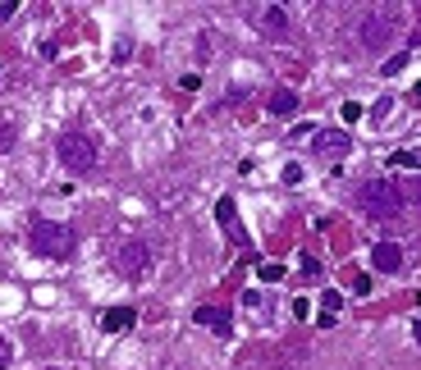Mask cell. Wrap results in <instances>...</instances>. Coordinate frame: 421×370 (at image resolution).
Instances as JSON below:
<instances>
[{
	"mask_svg": "<svg viewBox=\"0 0 421 370\" xmlns=\"http://www.w3.org/2000/svg\"><path fill=\"white\" fill-rule=\"evenodd\" d=\"M28 247L46 261H60L74 251V229L69 224H55V220H33L28 224Z\"/></svg>",
	"mask_w": 421,
	"mask_h": 370,
	"instance_id": "cell-1",
	"label": "cell"
},
{
	"mask_svg": "<svg viewBox=\"0 0 421 370\" xmlns=\"http://www.w3.org/2000/svg\"><path fill=\"white\" fill-rule=\"evenodd\" d=\"M357 210L371 220H394L398 210H403V192L394 188L389 179H371L357 188Z\"/></svg>",
	"mask_w": 421,
	"mask_h": 370,
	"instance_id": "cell-2",
	"label": "cell"
},
{
	"mask_svg": "<svg viewBox=\"0 0 421 370\" xmlns=\"http://www.w3.org/2000/svg\"><path fill=\"white\" fill-rule=\"evenodd\" d=\"M55 151H60V165H64L69 174H87V169H96V142L87 138V133H60Z\"/></svg>",
	"mask_w": 421,
	"mask_h": 370,
	"instance_id": "cell-3",
	"label": "cell"
},
{
	"mask_svg": "<svg viewBox=\"0 0 421 370\" xmlns=\"http://www.w3.org/2000/svg\"><path fill=\"white\" fill-rule=\"evenodd\" d=\"M394 28H398V18H394V9H371L367 18H362V28H357V37H362V46L367 51H380V46H389V37H394Z\"/></svg>",
	"mask_w": 421,
	"mask_h": 370,
	"instance_id": "cell-4",
	"label": "cell"
},
{
	"mask_svg": "<svg viewBox=\"0 0 421 370\" xmlns=\"http://www.w3.org/2000/svg\"><path fill=\"white\" fill-rule=\"evenodd\" d=\"M115 270H120L124 279H142L146 270H151V251H146V242H124L120 256H115Z\"/></svg>",
	"mask_w": 421,
	"mask_h": 370,
	"instance_id": "cell-5",
	"label": "cell"
},
{
	"mask_svg": "<svg viewBox=\"0 0 421 370\" xmlns=\"http://www.w3.org/2000/svg\"><path fill=\"white\" fill-rule=\"evenodd\" d=\"M192 320H197L202 329H215L220 338L233 334V311L229 306H197V311H192Z\"/></svg>",
	"mask_w": 421,
	"mask_h": 370,
	"instance_id": "cell-6",
	"label": "cell"
},
{
	"mask_svg": "<svg viewBox=\"0 0 421 370\" xmlns=\"http://www.w3.org/2000/svg\"><path fill=\"white\" fill-rule=\"evenodd\" d=\"M371 265H376L380 275L403 270V251H398V242H376V247H371Z\"/></svg>",
	"mask_w": 421,
	"mask_h": 370,
	"instance_id": "cell-7",
	"label": "cell"
},
{
	"mask_svg": "<svg viewBox=\"0 0 421 370\" xmlns=\"http://www.w3.org/2000/svg\"><path fill=\"white\" fill-rule=\"evenodd\" d=\"M311 147H316L321 155H344V151L352 147V138H348L344 129H321L316 138H311Z\"/></svg>",
	"mask_w": 421,
	"mask_h": 370,
	"instance_id": "cell-8",
	"label": "cell"
},
{
	"mask_svg": "<svg viewBox=\"0 0 421 370\" xmlns=\"http://www.w3.org/2000/svg\"><path fill=\"white\" fill-rule=\"evenodd\" d=\"M133 320H138V311H133V306H110L101 316V329H105V334H124Z\"/></svg>",
	"mask_w": 421,
	"mask_h": 370,
	"instance_id": "cell-9",
	"label": "cell"
},
{
	"mask_svg": "<svg viewBox=\"0 0 421 370\" xmlns=\"http://www.w3.org/2000/svg\"><path fill=\"white\" fill-rule=\"evenodd\" d=\"M293 110H298V96H293L289 87H279V92H270V114H275V119H289Z\"/></svg>",
	"mask_w": 421,
	"mask_h": 370,
	"instance_id": "cell-10",
	"label": "cell"
},
{
	"mask_svg": "<svg viewBox=\"0 0 421 370\" xmlns=\"http://www.w3.org/2000/svg\"><path fill=\"white\" fill-rule=\"evenodd\" d=\"M261 28H266L270 37H279L284 28H289V14H284L279 5H266V9H261Z\"/></svg>",
	"mask_w": 421,
	"mask_h": 370,
	"instance_id": "cell-11",
	"label": "cell"
},
{
	"mask_svg": "<svg viewBox=\"0 0 421 370\" xmlns=\"http://www.w3.org/2000/svg\"><path fill=\"white\" fill-rule=\"evenodd\" d=\"M233 215H238V206H233V197H220V201H215V220H220L224 229H233Z\"/></svg>",
	"mask_w": 421,
	"mask_h": 370,
	"instance_id": "cell-12",
	"label": "cell"
},
{
	"mask_svg": "<svg viewBox=\"0 0 421 370\" xmlns=\"http://www.w3.org/2000/svg\"><path fill=\"white\" fill-rule=\"evenodd\" d=\"M14 142H18V129L14 124H0V151H14Z\"/></svg>",
	"mask_w": 421,
	"mask_h": 370,
	"instance_id": "cell-13",
	"label": "cell"
},
{
	"mask_svg": "<svg viewBox=\"0 0 421 370\" xmlns=\"http://www.w3.org/2000/svg\"><path fill=\"white\" fill-rule=\"evenodd\" d=\"M348 288H352L357 297H367V293H371V275H348Z\"/></svg>",
	"mask_w": 421,
	"mask_h": 370,
	"instance_id": "cell-14",
	"label": "cell"
},
{
	"mask_svg": "<svg viewBox=\"0 0 421 370\" xmlns=\"http://www.w3.org/2000/svg\"><path fill=\"white\" fill-rule=\"evenodd\" d=\"M257 275L266 279V284H275V279H284V265H275V261H266V265H261Z\"/></svg>",
	"mask_w": 421,
	"mask_h": 370,
	"instance_id": "cell-15",
	"label": "cell"
},
{
	"mask_svg": "<svg viewBox=\"0 0 421 370\" xmlns=\"http://www.w3.org/2000/svg\"><path fill=\"white\" fill-rule=\"evenodd\" d=\"M321 306H325V316H335L344 306V293H321Z\"/></svg>",
	"mask_w": 421,
	"mask_h": 370,
	"instance_id": "cell-16",
	"label": "cell"
},
{
	"mask_svg": "<svg viewBox=\"0 0 421 370\" xmlns=\"http://www.w3.org/2000/svg\"><path fill=\"white\" fill-rule=\"evenodd\" d=\"M339 114H344V124H357L362 119V105L357 101H344V110H339Z\"/></svg>",
	"mask_w": 421,
	"mask_h": 370,
	"instance_id": "cell-17",
	"label": "cell"
},
{
	"mask_svg": "<svg viewBox=\"0 0 421 370\" xmlns=\"http://www.w3.org/2000/svg\"><path fill=\"white\" fill-rule=\"evenodd\" d=\"M394 165H398V169H417V151H398Z\"/></svg>",
	"mask_w": 421,
	"mask_h": 370,
	"instance_id": "cell-18",
	"label": "cell"
},
{
	"mask_svg": "<svg viewBox=\"0 0 421 370\" xmlns=\"http://www.w3.org/2000/svg\"><path fill=\"white\" fill-rule=\"evenodd\" d=\"M403 64H408V55H394V60H385V64H380V73H398Z\"/></svg>",
	"mask_w": 421,
	"mask_h": 370,
	"instance_id": "cell-19",
	"label": "cell"
},
{
	"mask_svg": "<svg viewBox=\"0 0 421 370\" xmlns=\"http://www.w3.org/2000/svg\"><path fill=\"white\" fill-rule=\"evenodd\" d=\"M293 316L307 320V316H311V302H307V297H298V302H293Z\"/></svg>",
	"mask_w": 421,
	"mask_h": 370,
	"instance_id": "cell-20",
	"label": "cell"
},
{
	"mask_svg": "<svg viewBox=\"0 0 421 370\" xmlns=\"http://www.w3.org/2000/svg\"><path fill=\"white\" fill-rule=\"evenodd\" d=\"M9 362H14V347H9V343H5V338H0V370H5Z\"/></svg>",
	"mask_w": 421,
	"mask_h": 370,
	"instance_id": "cell-21",
	"label": "cell"
},
{
	"mask_svg": "<svg viewBox=\"0 0 421 370\" xmlns=\"http://www.w3.org/2000/svg\"><path fill=\"white\" fill-rule=\"evenodd\" d=\"M179 87H183V92H197L202 78H197V73H183V83H179Z\"/></svg>",
	"mask_w": 421,
	"mask_h": 370,
	"instance_id": "cell-22",
	"label": "cell"
},
{
	"mask_svg": "<svg viewBox=\"0 0 421 370\" xmlns=\"http://www.w3.org/2000/svg\"><path fill=\"white\" fill-rule=\"evenodd\" d=\"M284 183H302V165H289V169H284Z\"/></svg>",
	"mask_w": 421,
	"mask_h": 370,
	"instance_id": "cell-23",
	"label": "cell"
},
{
	"mask_svg": "<svg viewBox=\"0 0 421 370\" xmlns=\"http://www.w3.org/2000/svg\"><path fill=\"white\" fill-rule=\"evenodd\" d=\"M46 370H60V366H46Z\"/></svg>",
	"mask_w": 421,
	"mask_h": 370,
	"instance_id": "cell-24",
	"label": "cell"
}]
</instances>
